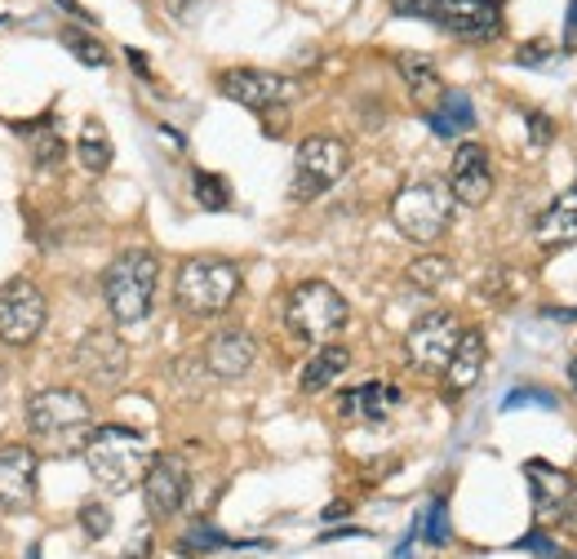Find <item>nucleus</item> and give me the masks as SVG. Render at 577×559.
<instances>
[{"mask_svg":"<svg viewBox=\"0 0 577 559\" xmlns=\"http://www.w3.org/2000/svg\"><path fill=\"white\" fill-rule=\"evenodd\" d=\"M27 431L59 457L80 453L93 431V408L76 387H50L27 400Z\"/></svg>","mask_w":577,"mask_h":559,"instance_id":"f257e3e1","label":"nucleus"},{"mask_svg":"<svg viewBox=\"0 0 577 559\" xmlns=\"http://www.w3.org/2000/svg\"><path fill=\"white\" fill-rule=\"evenodd\" d=\"M80 457L89 466V476L99 480L103 489L125 493V489H133L142 476H148L152 444H148L142 431H129V427H99V431H89Z\"/></svg>","mask_w":577,"mask_h":559,"instance_id":"f03ea898","label":"nucleus"},{"mask_svg":"<svg viewBox=\"0 0 577 559\" xmlns=\"http://www.w3.org/2000/svg\"><path fill=\"white\" fill-rule=\"evenodd\" d=\"M156 285H161V262L156 253L148 249H125L107 275H103V298H107V311L116 315V324H142L152 315V302H156Z\"/></svg>","mask_w":577,"mask_h":559,"instance_id":"7ed1b4c3","label":"nucleus"},{"mask_svg":"<svg viewBox=\"0 0 577 559\" xmlns=\"http://www.w3.org/2000/svg\"><path fill=\"white\" fill-rule=\"evenodd\" d=\"M240 294V266L227 262V258H187L178 266V280H174V298L187 315L196 320H214L222 315Z\"/></svg>","mask_w":577,"mask_h":559,"instance_id":"20e7f679","label":"nucleus"},{"mask_svg":"<svg viewBox=\"0 0 577 559\" xmlns=\"http://www.w3.org/2000/svg\"><path fill=\"white\" fill-rule=\"evenodd\" d=\"M284 324L294 338L324 347L347 324V298L333 285H324V280H303L284 302Z\"/></svg>","mask_w":577,"mask_h":559,"instance_id":"39448f33","label":"nucleus"},{"mask_svg":"<svg viewBox=\"0 0 577 559\" xmlns=\"http://www.w3.org/2000/svg\"><path fill=\"white\" fill-rule=\"evenodd\" d=\"M392 222L405 240L413 245H431V240H440L449 222H453V196H449V186L440 182H413L405 186V192L392 200Z\"/></svg>","mask_w":577,"mask_h":559,"instance_id":"423d86ee","label":"nucleus"},{"mask_svg":"<svg viewBox=\"0 0 577 559\" xmlns=\"http://www.w3.org/2000/svg\"><path fill=\"white\" fill-rule=\"evenodd\" d=\"M351 165V152L343 138H333V133H311L307 143L298 147L294 156V186H288V196L294 200H316L324 196L333 182H338Z\"/></svg>","mask_w":577,"mask_h":559,"instance_id":"0eeeda50","label":"nucleus"},{"mask_svg":"<svg viewBox=\"0 0 577 559\" xmlns=\"http://www.w3.org/2000/svg\"><path fill=\"white\" fill-rule=\"evenodd\" d=\"M218 89H222V99L240 103V107H249V112H284L288 103L298 99V80H288V76H275V72H258V67H235V72H222L218 76Z\"/></svg>","mask_w":577,"mask_h":559,"instance_id":"6e6552de","label":"nucleus"},{"mask_svg":"<svg viewBox=\"0 0 577 559\" xmlns=\"http://www.w3.org/2000/svg\"><path fill=\"white\" fill-rule=\"evenodd\" d=\"M524 480H528V493H534V516H538L542 529L573 520V510H577V480L568 471H560V466L534 457V461H524Z\"/></svg>","mask_w":577,"mask_h":559,"instance_id":"1a4fd4ad","label":"nucleus"},{"mask_svg":"<svg viewBox=\"0 0 577 559\" xmlns=\"http://www.w3.org/2000/svg\"><path fill=\"white\" fill-rule=\"evenodd\" d=\"M458 338H462V329H458L453 311H426L422 320H413V329L405 338V355L422 373H445Z\"/></svg>","mask_w":577,"mask_h":559,"instance_id":"9d476101","label":"nucleus"},{"mask_svg":"<svg viewBox=\"0 0 577 559\" xmlns=\"http://www.w3.org/2000/svg\"><path fill=\"white\" fill-rule=\"evenodd\" d=\"M44 329V294L31 280H10L0 289V342L5 347H27Z\"/></svg>","mask_w":577,"mask_h":559,"instance_id":"9b49d317","label":"nucleus"},{"mask_svg":"<svg viewBox=\"0 0 577 559\" xmlns=\"http://www.w3.org/2000/svg\"><path fill=\"white\" fill-rule=\"evenodd\" d=\"M426 18L462 40H493L502 36V0H431Z\"/></svg>","mask_w":577,"mask_h":559,"instance_id":"f8f14e48","label":"nucleus"},{"mask_svg":"<svg viewBox=\"0 0 577 559\" xmlns=\"http://www.w3.org/2000/svg\"><path fill=\"white\" fill-rule=\"evenodd\" d=\"M187 489H191V476H187V461L178 453H152V466L142 476V502L156 520H169L182 510L187 502Z\"/></svg>","mask_w":577,"mask_h":559,"instance_id":"ddd939ff","label":"nucleus"},{"mask_svg":"<svg viewBox=\"0 0 577 559\" xmlns=\"http://www.w3.org/2000/svg\"><path fill=\"white\" fill-rule=\"evenodd\" d=\"M36 471H40V457L27 444L0 448V516H23V510H31Z\"/></svg>","mask_w":577,"mask_h":559,"instance_id":"4468645a","label":"nucleus"},{"mask_svg":"<svg viewBox=\"0 0 577 559\" xmlns=\"http://www.w3.org/2000/svg\"><path fill=\"white\" fill-rule=\"evenodd\" d=\"M76 368H80V378H89V382L116 387L125 378V368H129V351H125V342L112 329H89L76 342Z\"/></svg>","mask_w":577,"mask_h":559,"instance_id":"2eb2a0df","label":"nucleus"},{"mask_svg":"<svg viewBox=\"0 0 577 559\" xmlns=\"http://www.w3.org/2000/svg\"><path fill=\"white\" fill-rule=\"evenodd\" d=\"M493 192V169H489V152L479 143H462L453 152V165H449V196L479 209Z\"/></svg>","mask_w":577,"mask_h":559,"instance_id":"dca6fc26","label":"nucleus"},{"mask_svg":"<svg viewBox=\"0 0 577 559\" xmlns=\"http://www.w3.org/2000/svg\"><path fill=\"white\" fill-rule=\"evenodd\" d=\"M254 360H258V342L245 329H222V334H214L205 342V364H209L214 378H222V382L245 378V373L254 368Z\"/></svg>","mask_w":577,"mask_h":559,"instance_id":"f3484780","label":"nucleus"},{"mask_svg":"<svg viewBox=\"0 0 577 559\" xmlns=\"http://www.w3.org/2000/svg\"><path fill=\"white\" fill-rule=\"evenodd\" d=\"M400 387L396 382H360L351 391H343L338 408L343 417H356V422H387V417L400 408Z\"/></svg>","mask_w":577,"mask_h":559,"instance_id":"a211bd4d","label":"nucleus"},{"mask_svg":"<svg viewBox=\"0 0 577 559\" xmlns=\"http://www.w3.org/2000/svg\"><path fill=\"white\" fill-rule=\"evenodd\" d=\"M485 355H489L485 351V334L462 329V338H458V347H453V355L445 364V382H449L453 395H466L479 382V373H485Z\"/></svg>","mask_w":577,"mask_h":559,"instance_id":"6ab92c4d","label":"nucleus"},{"mask_svg":"<svg viewBox=\"0 0 577 559\" xmlns=\"http://www.w3.org/2000/svg\"><path fill=\"white\" fill-rule=\"evenodd\" d=\"M534 240H538L542 249H564V245L577 240V192L560 196L555 205H547V209L538 213V222H534Z\"/></svg>","mask_w":577,"mask_h":559,"instance_id":"aec40b11","label":"nucleus"},{"mask_svg":"<svg viewBox=\"0 0 577 559\" xmlns=\"http://www.w3.org/2000/svg\"><path fill=\"white\" fill-rule=\"evenodd\" d=\"M396 67H400V76H405V84H409L413 99H418L422 107L436 112L440 99H445V76H440V67L431 63L426 54H396Z\"/></svg>","mask_w":577,"mask_h":559,"instance_id":"412c9836","label":"nucleus"},{"mask_svg":"<svg viewBox=\"0 0 577 559\" xmlns=\"http://www.w3.org/2000/svg\"><path fill=\"white\" fill-rule=\"evenodd\" d=\"M347 364H351V351L347 347H338V342H324V347H316V355L303 364V378H298V387L307 391V395H320L324 387H333L347 373Z\"/></svg>","mask_w":577,"mask_h":559,"instance_id":"4be33fe9","label":"nucleus"},{"mask_svg":"<svg viewBox=\"0 0 577 559\" xmlns=\"http://www.w3.org/2000/svg\"><path fill=\"white\" fill-rule=\"evenodd\" d=\"M76 160L89 173H107L112 169V138H107L103 120H85V129L76 138Z\"/></svg>","mask_w":577,"mask_h":559,"instance_id":"5701e85b","label":"nucleus"},{"mask_svg":"<svg viewBox=\"0 0 577 559\" xmlns=\"http://www.w3.org/2000/svg\"><path fill=\"white\" fill-rule=\"evenodd\" d=\"M426 120H431V129H436V138H458V133H466V129L475 125V107H471L466 93H449V89H445L440 107L431 112Z\"/></svg>","mask_w":577,"mask_h":559,"instance_id":"b1692460","label":"nucleus"},{"mask_svg":"<svg viewBox=\"0 0 577 559\" xmlns=\"http://www.w3.org/2000/svg\"><path fill=\"white\" fill-rule=\"evenodd\" d=\"M59 40H63V50H67L80 67H93V72L107 67V44H103L99 36H89L85 27H63Z\"/></svg>","mask_w":577,"mask_h":559,"instance_id":"393cba45","label":"nucleus"},{"mask_svg":"<svg viewBox=\"0 0 577 559\" xmlns=\"http://www.w3.org/2000/svg\"><path fill=\"white\" fill-rule=\"evenodd\" d=\"M27 129V143H31V160L36 169H59V160L67 156V143L50 129V125H23Z\"/></svg>","mask_w":577,"mask_h":559,"instance_id":"a878e982","label":"nucleus"},{"mask_svg":"<svg viewBox=\"0 0 577 559\" xmlns=\"http://www.w3.org/2000/svg\"><path fill=\"white\" fill-rule=\"evenodd\" d=\"M409 285L413 289H426V294H436V289H445L449 285V275H453V262L449 258H440V253H426V258H418V262H409Z\"/></svg>","mask_w":577,"mask_h":559,"instance_id":"bb28decb","label":"nucleus"},{"mask_svg":"<svg viewBox=\"0 0 577 559\" xmlns=\"http://www.w3.org/2000/svg\"><path fill=\"white\" fill-rule=\"evenodd\" d=\"M191 196H196L201 209H214V213L231 209V186H227V178H218V173H209V169H196V173H191Z\"/></svg>","mask_w":577,"mask_h":559,"instance_id":"cd10ccee","label":"nucleus"},{"mask_svg":"<svg viewBox=\"0 0 577 559\" xmlns=\"http://www.w3.org/2000/svg\"><path fill=\"white\" fill-rule=\"evenodd\" d=\"M413 533L426 537L431 546H445V542L453 537V533H449V506H445V497H436L426 516H418V529H413Z\"/></svg>","mask_w":577,"mask_h":559,"instance_id":"c85d7f7f","label":"nucleus"},{"mask_svg":"<svg viewBox=\"0 0 577 559\" xmlns=\"http://www.w3.org/2000/svg\"><path fill=\"white\" fill-rule=\"evenodd\" d=\"M80 533L89 542H103L112 533V510H107V502H99V497L80 502Z\"/></svg>","mask_w":577,"mask_h":559,"instance_id":"c756f323","label":"nucleus"},{"mask_svg":"<svg viewBox=\"0 0 577 559\" xmlns=\"http://www.w3.org/2000/svg\"><path fill=\"white\" fill-rule=\"evenodd\" d=\"M222 546H235V542H231L227 533H218L214 524H205V520H201V524H191L187 537L178 542V550H187V555H191V550H222Z\"/></svg>","mask_w":577,"mask_h":559,"instance_id":"7c9ffc66","label":"nucleus"},{"mask_svg":"<svg viewBox=\"0 0 577 559\" xmlns=\"http://www.w3.org/2000/svg\"><path fill=\"white\" fill-rule=\"evenodd\" d=\"M515 63L520 67H551L555 63V44L551 40H528V44H520Z\"/></svg>","mask_w":577,"mask_h":559,"instance_id":"2f4dec72","label":"nucleus"},{"mask_svg":"<svg viewBox=\"0 0 577 559\" xmlns=\"http://www.w3.org/2000/svg\"><path fill=\"white\" fill-rule=\"evenodd\" d=\"M515 546H520V550H534V555H542V559H560V546H555L547 533H524Z\"/></svg>","mask_w":577,"mask_h":559,"instance_id":"473e14b6","label":"nucleus"},{"mask_svg":"<svg viewBox=\"0 0 577 559\" xmlns=\"http://www.w3.org/2000/svg\"><path fill=\"white\" fill-rule=\"evenodd\" d=\"M524 120H528V129H534V147H547L551 138H555V125L542 112H524Z\"/></svg>","mask_w":577,"mask_h":559,"instance_id":"72a5a7b5","label":"nucleus"},{"mask_svg":"<svg viewBox=\"0 0 577 559\" xmlns=\"http://www.w3.org/2000/svg\"><path fill=\"white\" fill-rule=\"evenodd\" d=\"M524 404H538V408H551V404H555V400H551V395H547V391H511V395H507V404H502V408H524Z\"/></svg>","mask_w":577,"mask_h":559,"instance_id":"f704fd0d","label":"nucleus"},{"mask_svg":"<svg viewBox=\"0 0 577 559\" xmlns=\"http://www.w3.org/2000/svg\"><path fill=\"white\" fill-rule=\"evenodd\" d=\"M125 58H129V67H133L138 76H152V67H148V54H142V50H125Z\"/></svg>","mask_w":577,"mask_h":559,"instance_id":"c9c22d12","label":"nucleus"},{"mask_svg":"<svg viewBox=\"0 0 577 559\" xmlns=\"http://www.w3.org/2000/svg\"><path fill=\"white\" fill-rule=\"evenodd\" d=\"M564 44H577V0L568 5V18H564Z\"/></svg>","mask_w":577,"mask_h":559,"instance_id":"e433bc0d","label":"nucleus"},{"mask_svg":"<svg viewBox=\"0 0 577 559\" xmlns=\"http://www.w3.org/2000/svg\"><path fill=\"white\" fill-rule=\"evenodd\" d=\"M191 5H196V10H201V5H205V0H169V10H174L178 18H191Z\"/></svg>","mask_w":577,"mask_h":559,"instance_id":"4c0bfd02","label":"nucleus"},{"mask_svg":"<svg viewBox=\"0 0 577 559\" xmlns=\"http://www.w3.org/2000/svg\"><path fill=\"white\" fill-rule=\"evenodd\" d=\"M59 5H63L67 14H76V18H85V23H93V14H89L85 5H76V0H59Z\"/></svg>","mask_w":577,"mask_h":559,"instance_id":"58836bf2","label":"nucleus"},{"mask_svg":"<svg viewBox=\"0 0 577 559\" xmlns=\"http://www.w3.org/2000/svg\"><path fill=\"white\" fill-rule=\"evenodd\" d=\"M338 516H347V502H333V506L324 510V520H338Z\"/></svg>","mask_w":577,"mask_h":559,"instance_id":"ea45409f","label":"nucleus"},{"mask_svg":"<svg viewBox=\"0 0 577 559\" xmlns=\"http://www.w3.org/2000/svg\"><path fill=\"white\" fill-rule=\"evenodd\" d=\"M573 387H577V360H573Z\"/></svg>","mask_w":577,"mask_h":559,"instance_id":"a19ab883","label":"nucleus"},{"mask_svg":"<svg viewBox=\"0 0 577 559\" xmlns=\"http://www.w3.org/2000/svg\"><path fill=\"white\" fill-rule=\"evenodd\" d=\"M568 559H577V555H568Z\"/></svg>","mask_w":577,"mask_h":559,"instance_id":"79ce46f5","label":"nucleus"}]
</instances>
